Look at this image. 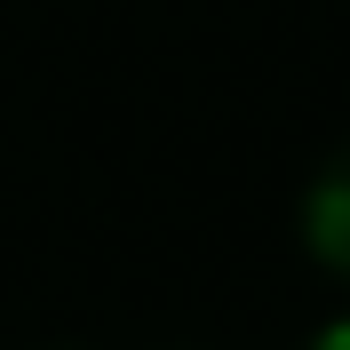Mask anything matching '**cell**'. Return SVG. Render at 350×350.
<instances>
[{
  "label": "cell",
  "instance_id": "cell-1",
  "mask_svg": "<svg viewBox=\"0 0 350 350\" xmlns=\"http://www.w3.org/2000/svg\"><path fill=\"white\" fill-rule=\"evenodd\" d=\"M295 247L319 279L350 295V144H334L295 191Z\"/></svg>",
  "mask_w": 350,
  "mask_h": 350
},
{
  "label": "cell",
  "instance_id": "cell-2",
  "mask_svg": "<svg viewBox=\"0 0 350 350\" xmlns=\"http://www.w3.org/2000/svg\"><path fill=\"white\" fill-rule=\"evenodd\" d=\"M303 350H350V303H334L327 319L303 334Z\"/></svg>",
  "mask_w": 350,
  "mask_h": 350
}]
</instances>
